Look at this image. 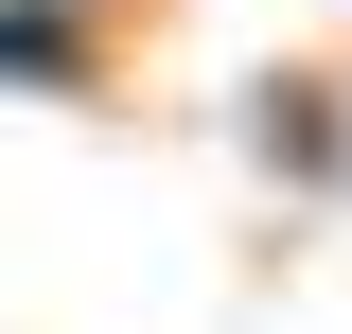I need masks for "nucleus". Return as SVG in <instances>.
Instances as JSON below:
<instances>
[{"instance_id": "nucleus-1", "label": "nucleus", "mask_w": 352, "mask_h": 334, "mask_svg": "<svg viewBox=\"0 0 352 334\" xmlns=\"http://www.w3.org/2000/svg\"><path fill=\"white\" fill-rule=\"evenodd\" d=\"M0 71H18V88H53V71H71V36H53V18H0Z\"/></svg>"}]
</instances>
